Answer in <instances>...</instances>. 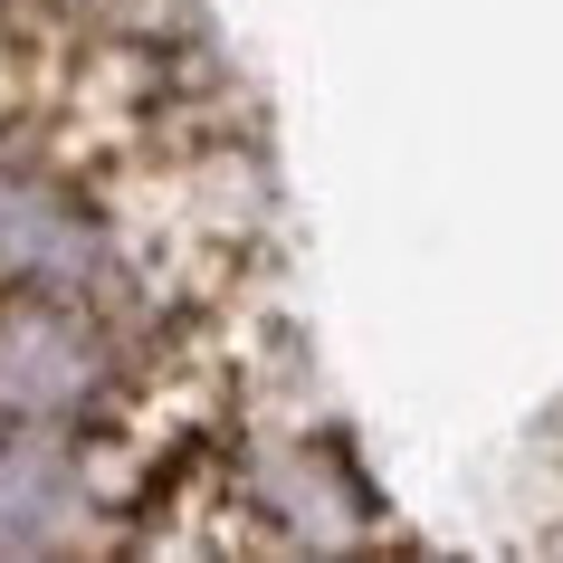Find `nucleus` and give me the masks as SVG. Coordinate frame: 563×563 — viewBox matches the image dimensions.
<instances>
[{
  "instance_id": "1",
  "label": "nucleus",
  "mask_w": 563,
  "mask_h": 563,
  "mask_svg": "<svg viewBox=\"0 0 563 563\" xmlns=\"http://www.w3.org/2000/svg\"><path fill=\"white\" fill-rule=\"evenodd\" d=\"M277 354L267 144L191 0H0V420Z\"/></svg>"
}]
</instances>
